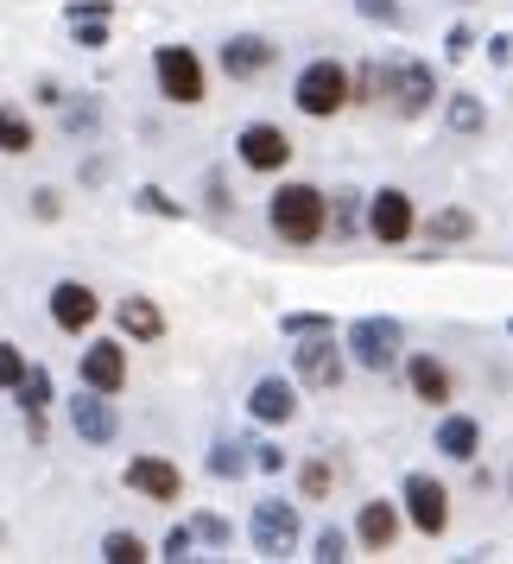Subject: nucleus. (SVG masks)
Masks as SVG:
<instances>
[{"instance_id": "nucleus-39", "label": "nucleus", "mask_w": 513, "mask_h": 564, "mask_svg": "<svg viewBox=\"0 0 513 564\" xmlns=\"http://www.w3.org/2000/svg\"><path fill=\"white\" fill-rule=\"evenodd\" d=\"M476 52V32L469 26H450V39H444V57H469Z\"/></svg>"}, {"instance_id": "nucleus-7", "label": "nucleus", "mask_w": 513, "mask_h": 564, "mask_svg": "<svg viewBox=\"0 0 513 564\" xmlns=\"http://www.w3.org/2000/svg\"><path fill=\"white\" fill-rule=\"evenodd\" d=\"M400 501H406V520L418 527L425 539H444V527H450V488L437 482V476H406V488H400Z\"/></svg>"}, {"instance_id": "nucleus-27", "label": "nucleus", "mask_w": 513, "mask_h": 564, "mask_svg": "<svg viewBox=\"0 0 513 564\" xmlns=\"http://www.w3.org/2000/svg\"><path fill=\"white\" fill-rule=\"evenodd\" d=\"M102 558L108 564H140V558H153V552H146L140 533H102Z\"/></svg>"}, {"instance_id": "nucleus-4", "label": "nucleus", "mask_w": 513, "mask_h": 564, "mask_svg": "<svg viewBox=\"0 0 513 564\" xmlns=\"http://www.w3.org/2000/svg\"><path fill=\"white\" fill-rule=\"evenodd\" d=\"M342 349H349V361H356V368L386 375V368L400 361V349H406V324H400V317H356V324H349V336H342Z\"/></svg>"}, {"instance_id": "nucleus-34", "label": "nucleus", "mask_w": 513, "mask_h": 564, "mask_svg": "<svg viewBox=\"0 0 513 564\" xmlns=\"http://www.w3.org/2000/svg\"><path fill=\"white\" fill-rule=\"evenodd\" d=\"M32 361L20 356V349H13V343H0V387H7V393H13V387H20V375H26Z\"/></svg>"}, {"instance_id": "nucleus-43", "label": "nucleus", "mask_w": 513, "mask_h": 564, "mask_svg": "<svg viewBox=\"0 0 513 564\" xmlns=\"http://www.w3.org/2000/svg\"><path fill=\"white\" fill-rule=\"evenodd\" d=\"M507 336H513V324H507Z\"/></svg>"}, {"instance_id": "nucleus-3", "label": "nucleus", "mask_w": 513, "mask_h": 564, "mask_svg": "<svg viewBox=\"0 0 513 564\" xmlns=\"http://www.w3.org/2000/svg\"><path fill=\"white\" fill-rule=\"evenodd\" d=\"M292 102H298V115H310V121H336V115L349 108V70H342L336 57H310L305 70H298V83H292Z\"/></svg>"}, {"instance_id": "nucleus-25", "label": "nucleus", "mask_w": 513, "mask_h": 564, "mask_svg": "<svg viewBox=\"0 0 513 564\" xmlns=\"http://www.w3.org/2000/svg\"><path fill=\"white\" fill-rule=\"evenodd\" d=\"M0 153L7 159L32 153V121L20 115V108H0Z\"/></svg>"}, {"instance_id": "nucleus-31", "label": "nucleus", "mask_w": 513, "mask_h": 564, "mask_svg": "<svg viewBox=\"0 0 513 564\" xmlns=\"http://www.w3.org/2000/svg\"><path fill=\"white\" fill-rule=\"evenodd\" d=\"M280 330L292 336V343H298V336H324V330H330V317H324V311H285Z\"/></svg>"}, {"instance_id": "nucleus-35", "label": "nucleus", "mask_w": 513, "mask_h": 564, "mask_svg": "<svg viewBox=\"0 0 513 564\" xmlns=\"http://www.w3.org/2000/svg\"><path fill=\"white\" fill-rule=\"evenodd\" d=\"M190 533L197 539H209V545H229V520H222V513H197V520H190Z\"/></svg>"}, {"instance_id": "nucleus-30", "label": "nucleus", "mask_w": 513, "mask_h": 564, "mask_svg": "<svg viewBox=\"0 0 513 564\" xmlns=\"http://www.w3.org/2000/svg\"><path fill=\"white\" fill-rule=\"evenodd\" d=\"M330 457H310L305 469H298V495H305V501H324V495H330Z\"/></svg>"}, {"instance_id": "nucleus-1", "label": "nucleus", "mask_w": 513, "mask_h": 564, "mask_svg": "<svg viewBox=\"0 0 513 564\" xmlns=\"http://www.w3.org/2000/svg\"><path fill=\"white\" fill-rule=\"evenodd\" d=\"M324 191L317 184H280L273 191V204H266V223H273V235H280L285 248H310V241H324Z\"/></svg>"}, {"instance_id": "nucleus-21", "label": "nucleus", "mask_w": 513, "mask_h": 564, "mask_svg": "<svg viewBox=\"0 0 513 564\" xmlns=\"http://www.w3.org/2000/svg\"><path fill=\"white\" fill-rule=\"evenodd\" d=\"M469 235H476V216H469V209H437L432 223H425V241H432V248H457V241H469Z\"/></svg>"}, {"instance_id": "nucleus-15", "label": "nucleus", "mask_w": 513, "mask_h": 564, "mask_svg": "<svg viewBox=\"0 0 513 564\" xmlns=\"http://www.w3.org/2000/svg\"><path fill=\"white\" fill-rule=\"evenodd\" d=\"M248 412H254L260 425H292L298 419V387L285 381V375H266V381L248 387Z\"/></svg>"}, {"instance_id": "nucleus-24", "label": "nucleus", "mask_w": 513, "mask_h": 564, "mask_svg": "<svg viewBox=\"0 0 513 564\" xmlns=\"http://www.w3.org/2000/svg\"><path fill=\"white\" fill-rule=\"evenodd\" d=\"M324 229H336V241L361 229V191H336V204H324Z\"/></svg>"}, {"instance_id": "nucleus-16", "label": "nucleus", "mask_w": 513, "mask_h": 564, "mask_svg": "<svg viewBox=\"0 0 513 564\" xmlns=\"http://www.w3.org/2000/svg\"><path fill=\"white\" fill-rule=\"evenodd\" d=\"M273 39H260V32H234L229 45H222V70H229L234 83H248L260 77V70H273Z\"/></svg>"}, {"instance_id": "nucleus-26", "label": "nucleus", "mask_w": 513, "mask_h": 564, "mask_svg": "<svg viewBox=\"0 0 513 564\" xmlns=\"http://www.w3.org/2000/svg\"><path fill=\"white\" fill-rule=\"evenodd\" d=\"M248 469H254V463H248V444H229V437H222V444L209 451V476H222V482L248 476Z\"/></svg>"}, {"instance_id": "nucleus-14", "label": "nucleus", "mask_w": 513, "mask_h": 564, "mask_svg": "<svg viewBox=\"0 0 513 564\" xmlns=\"http://www.w3.org/2000/svg\"><path fill=\"white\" fill-rule=\"evenodd\" d=\"M77 375H83V387H96V393H121V387H128V349L102 336V343H89V349H83Z\"/></svg>"}, {"instance_id": "nucleus-13", "label": "nucleus", "mask_w": 513, "mask_h": 564, "mask_svg": "<svg viewBox=\"0 0 513 564\" xmlns=\"http://www.w3.org/2000/svg\"><path fill=\"white\" fill-rule=\"evenodd\" d=\"M128 488L165 508V501H178V495H184V476H178V463H172V457H153V451H146V457L128 463Z\"/></svg>"}, {"instance_id": "nucleus-40", "label": "nucleus", "mask_w": 513, "mask_h": 564, "mask_svg": "<svg viewBox=\"0 0 513 564\" xmlns=\"http://www.w3.org/2000/svg\"><path fill=\"white\" fill-rule=\"evenodd\" d=\"M64 20H108V0H70Z\"/></svg>"}, {"instance_id": "nucleus-37", "label": "nucleus", "mask_w": 513, "mask_h": 564, "mask_svg": "<svg viewBox=\"0 0 513 564\" xmlns=\"http://www.w3.org/2000/svg\"><path fill=\"white\" fill-rule=\"evenodd\" d=\"M70 32H77L83 52H102L108 45V20H70Z\"/></svg>"}, {"instance_id": "nucleus-11", "label": "nucleus", "mask_w": 513, "mask_h": 564, "mask_svg": "<svg viewBox=\"0 0 513 564\" xmlns=\"http://www.w3.org/2000/svg\"><path fill=\"white\" fill-rule=\"evenodd\" d=\"M234 153H241V165H248V172H285L292 140H285V128H273V121H248V128H241V140H234Z\"/></svg>"}, {"instance_id": "nucleus-17", "label": "nucleus", "mask_w": 513, "mask_h": 564, "mask_svg": "<svg viewBox=\"0 0 513 564\" xmlns=\"http://www.w3.org/2000/svg\"><path fill=\"white\" fill-rule=\"evenodd\" d=\"M406 387H412V400H425V406H450V368L437 356H412L406 361Z\"/></svg>"}, {"instance_id": "nucleus-36", "label": "nucleus", "mask_w": 513, "mask_h": 564, "mask_svg": "<svg viewBox=\"0 0 513 564\" xmlns=\"http://www.w3.org/2000/svg\"><path fill=\"white\" fill-rule=\"evenodd\" d=\"M190 552H197V533H190V520H184V527H172V533H165V552H159V558H190Z\"/></svg>"}, {"instance_id": "nucleus-23", "label": "nucleus", "mask_w": 513, "mask_h": 564, "mask_svg": "<svg viewBox=\"0 0 513 564\" xmlns=\"http://www.w3.org/2000/svg\"><path fill=\"white\" fill-rule=\"evenodd\" d=\"M57 108H64V133H77V140H89L102 128V102L96 96H57Z\"/></svg>"}, {"instance_id": "nucleus-8", "label": "nucleus", "mask_w": 513, "mask_h": 564, "mask_svg": "<svg viewBox=\"0 0 513 564\" xmlns=\"http://www.w3.org/2000/svg\"><path fill=\"white\" fill-rule=\"evenodd\" d=\"M254 552L260 558H285V552H298V508L292 501H280V495H266L254 508Z\"/></svg>"}, {"instance_id": "nucleus-5", "label": "nucleus", "mask_w": 513, "mask_h": 564, "mask_svg": "<svg viewBox=\"0 0 513 564\" xmlns=\"http://www.w3.org/2000/svg\"><path fill=\"white\" fill-rule=\"evenodd\" d=\"M153 77H159V96L178 108H197L209 96L204 83V57L190 52V45H159L153 52Z\"/></svg>"}, {"instance_id": "nucleus-6", "label": "nucleus", "mask_w": 513, "mask_h": 564, "mask_svg": "<svg viewBox=\"0 0 513 564\" xmlns=\"http://www.w3.org/2000/svg\"><path fill=\"white\" fill-rule=\"evenodd\" d=\"M292 375L317 393H336L342 375H349V349H336V336H298V349H292Z\"/></svg>"}, {"instance_id": "nucleus-28", "label": "nucleus", "mask_w": 513, "mask_h": 564, "mask_svg": "<svg viewBox=\"0 0 513 564\" xmlns=\"http://www.w3.org/2000/svg\"><path fill=\"white\" fill-rule=\"evenodd\" d=\"M13 393H20V406H26V412H45V406H52V375H45V368H26Z\"/></svg>"}, {"instance_id": "nucleus-29", "label": "nucleus", "mask_w": 513, "mask_h": 564, "mask_svg": "<svg viewBox=\"0 0 513 564\" xmlns=\"http://www.w3.org/2000/svg\"><path fill=\"white\" fill-rule=\"evenodd\" d=\"M133 209H146V216H165V223H184V204H178V197H165L159 184H140V191H133Z\"/></svg>"}, {"instance_id": "nucleus-18", "label": "nucleus", "mask_w": 513, "mask_h": 564, "mask_svg": "<svg viewBox=\"0 0 513 564\" xmlns=\"http://www.w3.org/2000/svg\"><path fill=\"white\" fill-rule=\"evenodd\" d=\"M356 539L368 552H393V539H400V508H393V501H361Z\"/></svg>"}, {"instance_id": "nucleus-19", "label": "nucleus", "mask_w": 513, "mask_h": 564, "mask_svg": "<svg viewBox=\"0 0 513 564\" xmlns=\"http://www.w3.org/2000/svg\"><path fill=\"white\" fill-rule=\"evenodd\" d=\"M114 324H121V336H133V343H159V336H165V311L133 292V299L114 305Z\"/></svg>"}, {"instance_id": "nucleus-32", "label": "nucleus", "mask_w": 513, "mask_h": 564, "mask_svg": "<svg viewBox=\"0 0 513 564\" xmlns=\"http://www.w3.org/2000/svg\"><path fill=\"white\" fill-rule=\"evenodd\" d=\"M310 558H317V564H342V558H349V533H342V527H324Z\"/></svg>"}, {"instance_id": "nucleus-38", "label": "nucleus", "mask_w": 513, "mask_h": 564, "mask_svg": "<svg viewBox=\"0 0 513 564\" xmlns=\"http://www.w3.org/2000/svg\"><path fill=\"white\" fill-rule=\"evenodd\" d=\"M248 451H254L248 463H254V469H266V476H280V469H285V451H280V444H248Z\"/></svg>"}, {"instance_id": "nucleus-33", "label": "nucleus", "mask_w": 513, "mask_h": 564, "mask_svg": "<svg viewBox=\"0 0 513 564\" xmlns=\"http://www.w3.org/2000/svg\"><path fill=\"white\" fill-rule=\"evenodd\" d=\"M356 13L368 20V26H400V20H406L400 0H356Z\"/></svg>"}, {"instance_id": "nucleus-2", "label": "nucleus", "mask_w": 513, "mask_h": 564, "mask_svg": "<svg viewBox=\"0 0 513 564\" xmlns=\"http://www.w3.org/2000/svg\"><path fill=\"white\" fill-rule=\"evenodd\" d=\"M374 83H381V96L393 102L400 121H418V115H432V102H437V70L425 57L393 52L386 64H374Z\"/></svg>"}, {"instance_id": "nucleus-9", "label": "nucleus", "mask_w": 513, "mask_h": 564, "mask_svg": "<svg viewBox=\"0 0 513 564\" xmlns=\"http://www.w3.org/2000/svg\"><path fill=\"white\" fill-rule=\"evenodd\" d=\"M368 235H374L381 248H400V241L412 235V197L400 191V184H386V191L368 197Z\"/></svg>"}, {"instance_id": "nucleus-20", "label": "nucleus", "mask_w": 513, "mask_h": 564, "mask_svg": "<svg viewBox=\"0 0 513 564\" xmlns=\"http://www.w3.org/2000/svg\"><path fill=\"white\" fill-rule=\"evenodd\" d=\"M437 451L450 463H469L482 451V425L469 419V412H450V419H437Z\"/></svg>"}, {"instance_id": "nucleus-42", "label": "nucleus", "mask_w": 513, "mask_h": 564, "mask_svg": "<svg viewBox=\"0 0 513 564\" xmlns=\"http://www.w3.org/2000/svg\"><path fill=\"white\" fill-rule=\"evenodd\" d=\"M507 495H513V469H507Z\"/></svg>"}, {"instance_id": "nucleus-12", "label": "nucleus", "mask_w": 513, "mask_h": 564, "mask_svg": "<svg viewBox=\"0 0 513 564\" xmlns=\"http://www.w3.org/2000/svg\"><path fill=\"white\" fill-rule=\"evenodd\" d=\"M96 317H102V299H96L83 280H57V285H52V324H57V330L83 336Z\"/></svg>"}, {"instance_id": "nucleus-10", "label": "nucleus", "mask_w": 513, "mask_h": 564, "mask_svg": "<svg viewBox=\"0 0 513 564\" xmlns=\"http://www.w3.org/2000/svg\"><path fill=\"white\" fill-rule=\"evenodd\" d=\"M70 425H77L83 444H114V437H121V412H114V393H96V387H83L77 400H70Z\"/></svg>"}, {"instance_id": "nucleus-41", "label": "nucleus", "mask_w": 513, "mask_h": 564, "mask_svg": "<svg viewBox=\"0 0 513 564\" xmlns=\"http://www.w3.org/2000/svg\"><path fill=\"white\" fill-rule=\"evenodd\" d=\"M32 209H39V216L52 223V216H57V191H32Z\"/></svg>"}, {"instance_id": "nucleus-22", "label": "nucleus", "mask_w": 513, "mask_h": 564, "mask_svg": "<svg viewBox=\"0 0 513 564\" xmlns=\"http://www.w3.org/2000/svg\"><path fill=\"white\" fill-rule=\"evenodd\" d=\"M444 128H450V133H462V140H469V133H482V128H488V108H482V96H469V89H457V96L444 102Z\"/></svg>"}]
</instances>
